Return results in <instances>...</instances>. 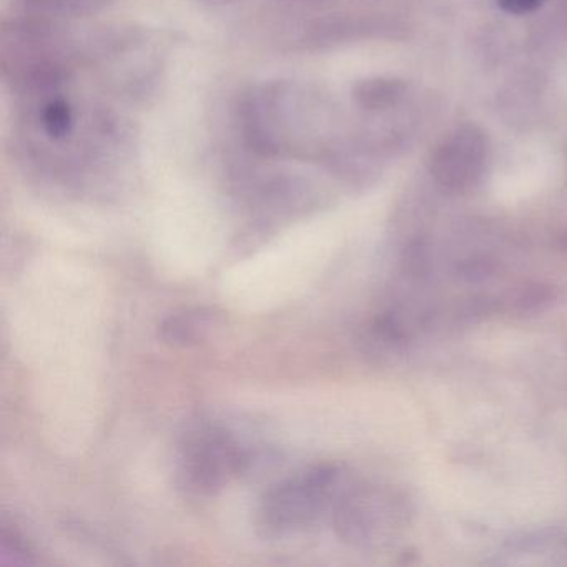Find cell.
I'll list each match as a JSON object with an SVG mask.
<instances>
[{"label":"cell","instance_id":"cell-1","mask_svg":"<svg viewBox=\"0 0 567 567\" xmlns=\"http://www.w3.org/2000/svg\"><path fill=\"white\" fill-rule=\"evenodd\" d=\"M343 470L321 464L271 486L258 506V527L265 536L281 537L310 527L347 489Z\"/></svg>","mask_w":567,"mask_h":567},{"label":"cell","instance_id":"cell-2","mask_svg":"<svg viewBox=\"0 0 567 567\" xmlns=\"http://www.w3.org/2000/svg\"><path fill=\"white\" fill-rule=\"evenodd\" d=\"M331 511L338 537L358 549H378L393 543L411 517L403 494L373 484H348Z\"/></svg>","mask_w":567,"mask_h":567},{"label":"cell","instance_id":"cell-3","mask_svg":"<svg viewBox=\"0 0 567 567\" xmlns=\"http://www.w3.org/2000/svg\"><path fill=\"white\" fill-rule=\"evenodd\" d=\"M247 467V451L227 427L218 424L190 427L178 443V483L197 496L217 494Z\"/></svg>","mask_w":567,"mask_h":567},{"label":"cell","instance_id":"cell-4","mask_svg":"<svg viewBox=\"0 0 567 567\" xmlns=\"http://www.w3.org/2000/svg\"><path fill=\"white\" fill-rule=\"evenodd\" d=\"M220 320L214 308L195 307L168 315L161 327L158 337L164 343L175 348H190L202 343Z\"/></svg>","mask_w":567,"mask_h":567},{"label":"cell","instance_id":"cell-5","mask_svg":"<svg viewBox=\"0 0 567 567\" xmlns=\"http://www.w3.org/2000/svg\"><path fill=\"white\" fill-rule=\"evenodd\" d=\"M554 298H556V293H554L553 287H544L539 284L527 285L511 298V307L520 315L536 313V311H543L544 308L549 307Z\"/></svg>","mask_w":567,"mask_h":567},{"label":"cell","instance_id":"cell-6","mask_svg":"<svg viewBox=\"0 0 567 567\" xmlns=\"http://www.w3.org/2000/svg\"><path fill=\"white\" fill-rule=\"evenodd\" d=\"M74 117L71 105L64 101H55L48 105L44 112V127L52 138H64L71 134Z\"/></svg>","mask_w":567,"mask_h":567},{"label":"cell","instance_id":"cell-7","mask_svg":"<svg viewBox=\"0 0 567 567\" xmlns=\"http://www.w3.org/2000/svg\"><path fill=\"white\" fill-rule=\"evenodd\" d=\"M546 0H497V4L503 11L509 12V14L520 16L527 14V12L536 11Z\"/></svg>","mask_w":567,"mask_h":567},{"label":"cell","instance_id":"cell-8","mask_svg":"<svg viewBox=\"0 0 567 567\" xmlns=\"http://www.w3.org/2000/svg\"><path fill=\"white\" fill-rule=\"evenodd\" d=\"M564 247H566V250H567V235H566V238H564Z\"/></svg>","mask_w":567,"mask_h":567}]
</instances>
